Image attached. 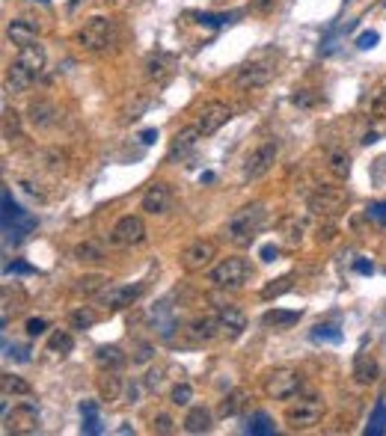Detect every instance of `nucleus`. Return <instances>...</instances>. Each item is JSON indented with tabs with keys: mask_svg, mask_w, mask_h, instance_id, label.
I'll return each mask as SVG.
<instances>
[{
	"mask_svg": "<svg viewBox=\"0 0 386 436\" xmlns=\"http://www.w3.org/2000/svg\"><path fill=\"white\" fill-rule=\"evenodd\" d=\"M247 401H250L247 389H232V392H226L223 401H220V406H217V416H220V418H235V416H241V413L247 410Z\"/></svg>",
	"mask_w": 386,
	"mask_h": 436,
	"instance_id": "nucleus-25",
	"label": "nucleus"
},
{
	"mask_svg": "<svg viewBox=\"0 0 386 436\" xmlns=\"http://www.w3.org/2000/svg\"><path fill=\"white\" fill-rule=\"evenodd\" d=\"M300 321V312H291V309H270L262 315V324L267 329H289Z\"/></svg>",
	"mask_w": 386,
	"mask_h": 436,
	"instance_id": "nucleus-29",
	"label": "nucleus"
},
{
	"mask_svg": "<svg viewBox=\"0 0 386 436\" xmlns=\"http://www.w3.org/2000/svg\"><path fill=\"white\" fill-rule=\"evenodd\" d=\"M368 113L375 116V119H386V86H383V90H378L375 95H371V101H368Z\"/></svg>",
	"mask_w": 386,
	"mask_h": 436,
	"instance_id": "nucleus-44",
	"label": "nucleus"
},
{
	"mask_svg": "<svg viewBox=\"0 0 386 436\" xmlns=\"http://www.w3.org/2000/svg\"><path fill=\"white\" fill-rule=\"evenodd\" d=\"M229 18H232V16H211V12H196V21L205 24V27H223V24H229Z\"/></svg>",
	"mask_w": 386,
	"mask_h": 436,
	"instance_id": "nucleus-51",
	"label": "nucleus"
},
{
	"mask_svg": "<svg viewBox=\"0 0 386 436\" xmlns=\"http://www.w3.org/2000/svg\"><path fill=\"white\" fill-rule=\"evenodd\" d=\"M312 341H330V344H339L342 341V329L336 324H318L312 327Z\"/></svg>",
	"mask_w": 386,
	"mask_h": 436,
	"instance_id": "nucleus-40",
	"label": "nucleus"
},
{
	"mask_svg": "<svg viewBox=\"0 0 386 436\" xmlns=\"http://www.w3.org/2000/svg\"><path fill=\"white\" fill-rule=\"evenodd\" d=\"M4 430L6 433H36L39 430V410L33 404H16L9 410L4 404Z\"/></svg>",
	"mask_w": 386,
	"mask_h": 436,
	"instance_id": "nucleus-12",
	"label": "nucleus"
},
{
	"mask_svg": "<svg viewBox=\"0 0 386 436\" xmlns=\"http://www.w3.org/2000/svg\"><path fill=\"white\" fill-rule=\"evenodd\" d=\"M366 214H368V220H371V223H378V226L386 229V202H371Z\"/></svg>",
	"mask_w": 386,
	"mask_h": 436,
	"instance_id": "nucleus-49",
	"label": "nucleus"
},
{
	"mask_svg": "<svg viewBox=\"0 0 386 436\" xmlns=\"http://www.w3.org/2000/svg\"><path fill=\"white\" fill-rule=\"evenodd\" d=\"M274 78H277V63L259 56V60H250V63H244L235 71V86H238V90H250L253 92V90L267 86Z\"/></svg>",
	"mask_w": 386,
	"mask_h": 436,
	"instance_id": "nucleus-8",
	"label": "nucleus"
},
{
	"mask_svg": "<svg viewBox=\"0 0 386 436\" xmlns=\"http://www.w3.org/2000/svg\"><path fill=\"white\" fill-rule=\"evenodd\" d=\"M152 430L155 433H176V421H173V416H167V413H158L152 418Z\"/></svg>",
	"mask_w": 386,
	"mask_h": 436,
	"instance_id": "nucleus-46",
	"label": "nucleus"
},
{
	"mask_svg": "<svg viewBox=\"0 0 386 436\" xmlns=\"http://www.w3.org/2000/svg\"><path fill=\"white\" fill-rule=\"evenodd\" d=\"M282 229H285V241L289 243H300V238H303V223L300 220H285Z\"/></svg>",
	"mask_w": 386,
	"mask_h": 436,
	"instance_id": "nucleus-47",
	"label": "nucleus"
},
{
	"mask_svg": "<svg viewBox=\"0 0 386 436\" xmlns=\"http://www.w3.org/2000/svg\"><path fill=\"white\" fill-rule=\"evenodd\" d=\"M155 356H158V351H155V344L152 341H137L134 344V356H131V362H152Z\"/></svg>",
	"mask_w": 386,
	"mask_h": 436,
	"instance_id": "nucleus-45",
	"label": "nucleus"
},
{
	"mask_svg": "<svg viewBox=\"0 0 386 436\" xmlns=\"http://www.w3.org/2000/svg\"><path fill=\"white\" fill-rule=\"evenodd\" d=\"M75 261H90V265H98V261H104V250H102V243H95V241H83L75 246Z\"/></svg>",
	"mask_w": 386,
	"mask_h": 436,
	"instance_id": "nucleus-35",
	"label": "nucleus"
},
{
	"mask_svg": "<svg viewBox=\"0 0 386 436\" xmlns=\"http://www.w3.org/2000/svg\"><path fill=\"white\" fill-rule=\"evenodd\" d=\"M214 258H217V243L208 238H199L181 250V267L188 273H203V270H211Z\"/></svg>",
	"mask_w": 386,
	"mask_h": 436,
	"instance_id": "nucleus-10",
	"label": "nucleus"
},
{
	"mask_svg": "<svg viewBox=\"0 0 386 436\" xmlns=\"http://www.w3.org/2000/svg\"><path fill=\"white\" fill-rule=\"evenodd\" d=\"M173 68H176V56H169V54H155L146 60V78L155 80V83H164L169 75H173Z\"/></svg>",
	"mask_w": 386,
	"mask_h": 436,
	"instance_id": "nucleus-27",
	"label": "nucleus"
},
{
	"mask_svg": "<svg viewBox=\"0 0 386 436\" xmlns=\"http://www.w3.org/2000/svg\"><path fill=\"white\" fill-rule=\"evenodd\" d=\"M229 119H232V107H229L226 101H205V104L196 110L193 125L199 128L203 137H211V134H217Z\"/></svg>",
	"mask_w": 386,
	"mask_h": 436,
	"instance_id": "nucleus-11",
	"label": "nucleus"
},
{
	"mask_svg": "<svg viewBox=\"0 0 386 436\" xmlns=\"http://www.w3.org/2000/svg\"><path fill=\"white\" fill-rule=\"evenodd\" d=\"M75 351V336H71L68 329H54L51 339H48V353L54 356H68Z\"/></svg>",
	"mask_w": 386,
	"mask_h": 436,
	"instance_id": "nucleus-31",
	"label": "nucleus"
},
{
	"mask_svg": "<svg viewBox=\"0 0 386 436\" xmlns=\"http://www.w3.org/2000/svg\"><path fill=\"white\" fill-rule=\"evenodd\" d=\"M378 377H380V365H378V359L371 353H360L354 359V380L360 386L378 383Z\"/></svg>",
	"mask_w": 386,
	"mask_h": 436,
	"instance_id": "nucleus-24",
	"label": "nucleus"
},
{
	"mask_svg": "<svg viewBox=\"0 0 386 436\" xmlns=\"http://www.w3.org/2000/svg\"><path fill=\"white\" fill-rule=\"evenodd\" d=\"M152 329L158 332L161 339H173V332L179 329L176 317H173V312H169L167 303H158V306L152 309Z\"/></svg>",
	"mask_w": 386,
	"mask_h": 436,
	"instance_id": "nucleus-28",
	"label": "nucleus"
},
{
	"mask_svg": "<svg viewBox=\"0 0 386 436\" xmlns=\"http://www.w3.org/2000/svg\"><path fill=\"white\" fill-rule=\"evenodd\" d=\"M75 39L87 54H104L116 45V21H110L104 16H95L80 27Z\"/></svg>",
	"mask_w": 386,
	"mask_h": 436,
	"instance_id": "nucleus-4",
	"label": "nucleus"
},
{
	"mask_svg": "<svg viewBox=\"0 0 386 436\" xmlns=\"http://www.w3.org/2000/svg\"><path fill=\"white\" fill-rule=\"evenodd\" d=\"M285 291H291V276H279V279H274L270 285H265V288H262V300L279 297V294H285Z\"/></svg>",
	"mask_w": 386,
	"mask_h": 436,
	"instance_id": "nucleus-42",
	"label": "nucleus"
},
{
	"mask_svg": "<svg viewBox=\"0 0 386 436\" xmlns=\"http://www.w3.org/2000/svg\"><path fill=\"white\" fill-rule=\"evenodd\" d=\"M327 169H330L339 181H345L351 176V155L342 152V149H333L330 155H327Z\"/></svg>",
	"mask_w": 386,
	"mask_h": 436,
	"instance_id": "nucleus-32",
	"label": "nucleus"
},
{
	"mask_svg": "<svg viewBox=\"0 0 386 436\" xmlns=\"http://www.w3.org/2000/svg\"><path fill=\"white\" fill-rule=\"evenodd\" d=\"M95 321H98V315L90 309V306H80V309H75L68 315V324H71V329H92L95 327Z\"/></svg>",
	"mask_w": 386,
	"mask_h": 436,
	"instance_id": "nucleus-37",
	"label": "nucleus"
},
{
	"mask_svg": "<svg viewBox=\"0 0 386 436\" xmlns=\"http://www.w3.org/2000/svg\"><path fill=\"white\" fill-rule=\"evenodd\" d=\"M6 273H27V276H33V273H36V267L24 265V261H12V265L6 267Z\"/></svg>",
	"mask_w": 386,
	"mask_h": 436,
	"instance_id": "nucleus-55",
	"label": "nucleus"
},
{
	"mask_svg": "<svg viewBox=\"0 0 386 436\" xmlns=\"http://www.w3.org/2000/svg\"><path fill=\"white\" fill-rule=\"evenodd\" d=\"M24 329H27V336H30V339H36V336H45L48 321H45V317H30V321L24 324Z\"/></svg>",
	"mask_w": 386,
	"mask_h": 436,
	"instance_id": "nucleus-50",
	"label": "nucleus"
},
{
	"mask_svg": "<svg viewBox=\"0 0 386 436\" xmlns=\"http://www.w3.org/2000/svg\"><path fill=\"white\" fill-rule=\"evenodd\" d=\"M267 223V208L265 202H250V205L238 208L223 226V238L232 246H250L255 241V235L265 229Z\"/></svg>",
	"mask_w": 386,
	"mask_h": 436,
	"instance_id": "nucleus-1",
	"label": "nucleus"
},
{
	"mask_svg": "<svg viewBox=\"0 0 386 436\" xmlns=\"http://www.w3.org/2000/svg\"><path fill=\"white\" fill-rule=\"evenodd\" d=\"M184 332H188V339L193 344H208V341H214L217 336H223L220 324H217V315H199V317H193Z\"/></svg>",
	"mask_w": 386,
	"mask_h": 436,
	"instance_id": "nucleus-17",
	"label": "nucleus"
},
{
	"mask_svg": "<svg viewBox=\"0 0 386 436\" xmlns=\"http://www.w3.org/2000/svg\"><path fill=\"white\" fill-rule=\"evenodd\" d=\"M327 416V401L324 395H297V401L291 398L289 406H285V425L291 430H312L315 425H321V418Z\"/></svg>",
	"mask_w": 386,
	"mask_h": 436,
	"instance_id": "nucleus-2",
	"label": "nucleus"
},
{
	"mask_svg": "<svg viewBox=\"0 0 386 436\" xmlns=\"http://www.w3.org/2000/svg\"><path fill=\"white\" fill-rule=\"evenodd\" d=\"M199 140H203V134H199V128L196 125H188V128H181L179 134L173 137V143H169V161H176V157H184V155H191Z\"/></svg>",
	"mask_w": 386,
	"mask_h": 436,
	"instance_id": "nucleus-20",
	"label": "nucleus"
},
{
	"mask_svg": "<svg viewBox=\"0 0 386 436\" xmlns=\"http://www.w3.org/2000/svg\"><path fill=\"white\" fill-rule=\"evenodd\" d=\"M140 140L146 143V145H152L155 140H158V131H155V128H146V131H143V134H140Z\"/></svg>",
	"mask_w": 386,
	"mask_h": 436,
	"instance_id": "nucleus-58",
	"label": "nucleus"
},
{
	"mask_svg": "<svg viewBox=\"0 0 386 436\" xmlns=\"http://www.w3.org/2000/svg\"><path fill=\"white\" fill-rule=\"evenodd\" d=\"M383 430H386V401H378L375 410H371V416H368L366 433H368V436H380Z\"/></svg>",
	"mask_w": 386,
	"mask_h": 436,
	"instance_id": "nucleus-38",
	"label": "nucleus"
},
{
	"mask_svg": "<svg viewBox=\"0 0 386 436\" xmlns=\"http://www.w3.org/2000/svg\"><path fill=\"white\" fill-rule=\"evenodd\" d=\"M146 294V282H134V285H110L102 297H98V303L102 306H107L110 312H122L128 306H134V303Z\"/></svg>",
	"mask_w": 386,
	"mask_h": 436,
	"instance_id": "nucleus-14",
	"label": "nucleus"
},
{
	"mask_svg": "<svg viewBox=\"0 0 386 436\" xmlns=\"http://www.w3.org/2000/svg\"><path fill=\"white\" fill-rule=\"evenodd\" d=\"M110 246H119V250H131L146 241V223H143L140 214H125L116 220V226L110 229Z\"/></svg>",
	"mask_w": 386,
	"mask_h": 436,
	"instance_id": "nucleus-9",
	"label": "nucleus"
},
{
	"mask_svg": "<svg viewBox=\"0 0 386 436\" xmlns=\"http://www.w3.org/2000/svg\"><path fill=\"white\" fill-rule=\"evenodd\" d=\"M211 425H214V416H211L208 406H188V416H184V421H181L184 433H193V436L208 433Z\"/></svg>",
	"mask_w": 386,
	"mask_h": 436,
	"instance_id": "nucleus-23",
	"label": "nucleus"
},
{
	"mask_svg": "<svg viewBox=\"0 0 386 436\" xmlns=\"http://www.w3.org/2000/svg\"><path fill=\"white\" fill-rule=\"evenodd\" d=\"M21 137V116L6 107L4 110V140H18Z\"/></svg>",
	"mask_w": 386,
	"mask_h": 436,
	"instance_id": "nucleus-39",
	"label": "nucleus"
},
{
	"mask_svg": "<svg viewBox=\"0 0 386 436\" xmlns=\"http://www.w3.org/2000/svg\"><path fill=\"white\" fill-rule=\"evenodd\" d=\"M173 202H176L173 187H169L167 181H152L146 187V193H143V199H140V208L146 214H152V217H164V214L173 211Z\"/></svg>",
	"mask_w": 386,
	"mask_h": 436,
	"instance_id": "nucleus-13",
	"label": "nucleus"
},
{
	"mask_svg": "<svg viewBox=\"0 0 386 436\" xmlns=\"http://www.w3.org/2000/svg\"><path fill=\"white\" fill-rule=\"evenodd\" d=\"M27 116H30V122L42 131H48L54 128L56 122H60V110H56L48 98H33L30 101V107H27Z\"/></svg>",
	"mask_w": 386,
	"mask_h": 436,
	"instance_id": "nucleus-19",
	"label": "nucleus"
},
{
	"mask_svg": "<svg viewBox=\"0 0 386 436\" xmlns=\"http://www.w3.org/2000/svg\"><path fill=\"white\" fill-rule=\"evenodd\" d=\"M36 80L30 78V75H27V71L16 63V60H12L9 63V68H6V86H9V90L12 92H27V90H30V86H33Z\"/></svg>",
	"mask_w": 386,
	"mask_h": 436,
	"instance_id": "nucleus-30",
	"label": "nucleus"
},
{
	"mask_svg": "<svg viewBox=\"0 0 386 436\" xmlns=\"http://www.w3.org/2000/svg\"><path fill=\"white\" fill-rule=\"evenodd\" d=\"M98 398H102L104 404H116L122 401V392H125V383L119 371H102V377H98Z\"/></svg>",
	"mask_w": 386,
	"mask_h": 436,
	"instance_id": "nucleus-22",
	"label": "nucleus"
},
{
	"mask_svg": "<svg viewBox=\"0 0 386 436\" xmlns=\"http://www.w3.org/2000/svg\"><path fill=\"white\" fill-rule=\"evenodd\" d=\"M262 389L270 401H291L303 392V374L291 365H279V368H270L262 377Z\"/></svg>",
	"mask_w": 386,
	"mask_h": 436,
	"instance_id": "nucleus-5",
	"label": "nucleus"
},
{
	"mask_svg": "<svg viewBox=\"0 0 386 436\" xmlns=\"http://www.w3.org/2000/svg\"><path fill=\"white\" fill-rule=\"evenodd\" d=\"M247 433H253V436H267V433H274V418H270L267 413H253L250 418H247Z\"/></svg>",
	"mask_w": 386,
	"mask_h": 436,
	"instance_id": "nucleus-36",
	"label": "nucleus"
},
{
	"mask_svg": "<svg viewBox=\"0 0 386 436\" xmlns=\"http://www.w3.org/2000/svg\"><path fill=\"white\" fill-rule=\"evenodd\" d=\"M164 380H167V365H152L149 371H146V389L149 392H158L161 386H164Z\"/></svg>",
	"mask_w": 386,
	"mask_h": 436,
	"instance_id": "nucleus-43",
	"label": "nucleus"
},
{
	"mask_svg": "<svg viewBox=\"0 0 386 436\" xmlns=\"http://www.w3.org/2000/svg\"><path fill=\"white\" fill-rule=\"evenodd\" d=\"M315 238H318V243H321V241H324V243H327V241H333V238H336V223H333V220H321L318 235H315Z\"/></svg>",
	"mask_w": 386,
	"mask_h": 436,
	"instance_id": "nucleus-53",
	"label": "nucleus"
},
{
	"mask_svg": "<svg viewBox=\"0 0 386 436\" xmlns=\"http://www.w3.org/2000/svg\"><path fill=\"white\" fill-rule=\"evenodd\" d=\"M39 33H42V27L36 21H30V18H12L9 27H6L9 42H12V45H18V48L33 45V42L39 39Z\"/></svg>",
	"mask_w": 386,
	"mask_h": 436,
	"instance_id": "nucleus-18",
	"label": "nucleus"
},
{
	"mask_svg": "<svg viewBox=\"0 0 386 436\" xmlns=\"http://www.w3.org/2000/svg\"><path fill=\"white\" fill-rule=\"evenodd\" d=\"M348 190H342V187H318L315 193L309 196V211L321 217V220H336L339 214H345L348 208Z\"/></svg>",
	"mask_w": 386,
	"mask_h": 436,
	"instance_id": "nucleus-7",
	"label": "nucleus"
},
{
	"mask_svg": "<svg viewBox=\"0 0 386 436\" xmlns=\"http://www.w3.org/2000/svg\"><path fill=\"white\" fill-rule=\"evenodd\" d=\"M95 365L102 371H122L128 365V353L116 344H102L95 351Z\"/></svg>",
	"mask_w": 386,
	"mask_h": 436,
	"instance_id": "nucleus-21",
	"label": "nucleus"
},
{
	"mask_svg": "<svg viewBox=\"0 0 386 436\" xmlns=\"http://www.w3.org/2000/svg\"><path fill=\"white\" fill-rule=\"evenodd\" d=\"M214 315H217V324H220V332L226 339H241L247 329V315L241 312L232 303H217L214 306Z\"/></svg>",
	"mask_w": 386,
	"mask_h": 436,
	"instance_id": "nucleus-15",
	"label": "nucleus"
},
{
	"mask_svg": "<svg viewBox=\"0 0 386 436\" xmlns=\"http://www.w3.org/2000/svg\"><path fill=\"white\" fill-rule=\"evenodd\" d=\"M80 418H83V433H102V416H98L95 401H80Z\"/></svg>",
	"mask_w": 386,
	"mask_h": 436,
	"instance_id": "nucleus-33",
	"label": "nucleus"
},
{
	"mask_svg": "<svg viewBox=\"0 0 386 436\" xmlns=\"http://www.w3.org/2000/svg\"><path fill=\"white\" fill-rule=\"evenodd\" d=\"M378 39H380V36H378L375 30H368V33H363L360 39H356V48H360V51H368V48L378 45Z\"/></svg>",
	"mask_w": 386,
	"mask_h": 436,
	"instance_id": "nucleus-54",
	"label": "nucleus"
},
{
	"mask_svg": "<svg viewBox=\"0 0 386 436\" xmlns=\"http://www.w3.org/2000/svg\"><path fill=\"white\" fill-rule=\"evenodd\" d=\"M0 389H4V398H9V395H33V386L27 383V380H21L18 374H4L0 377Z\"/></svg>",
	"mask_w": 386,
	"mask_h": 436,
	"instance_id": "nucleus-34",
	"label": "nucleus"
},
{
	"mask_svg": "<svg viewBox=\"0 0 386 436\" xmlns=\"http://www.w3.org/2000/svg\"><path fill=\"white\" fill-rule=\"evenodd\" d=\"M277 157H279V143H277V140L259 143V145H255V149L244 157V166H241V178H244V181H259V178H265L267 172L274 169Z\"/></svg>",
	"mask_w": 386,
	"mask_h": 436,
	"instance_id": "nucleus-6",
	"label": "nucleus"
},
{
	"mask_svg": "<svg viewBox=\"0 0 386 436\" xmlns=\"http://www.w3.org/2000/svg\"><path fill=\"white\" fill-rule=\"evenodd\" d=\"M354 270L363 273V276H371V273H375V265H371V261H366V258H360V261L354 265Z\"/></svg>",
	"mask_w": 386,
	"mask_h": 436,
	"instance_id": "nucleus-56",
	"label": "nucleus"
},
{
	"mask_svg": "<svg viewBox=\"0 0 386 436\" xmlns=\"http://www.w3.org/2000/svg\"><path fill=\"white\" fill-rule=\"evenodd\" d=\"M279 6V0H250V9L259 12V16H270Z\"/></svg>",
	"mask_w": 386,
	"mask_h": 436,
	"instance_id": "nucleus-52",
	"label": "nucleus"
},
{
	"mask_svg": "<svg viewBox=\"0 0 386 436\" xmlns=\"http://www.w3.org/2000/svg\"><path fill=\"white\" fill-rule=\"evenodd\" d=\"M16 63H18V66H21L33 80H39V78H42V71H45V66H48V54H45V48H42L39 42H33V45L18 48Z\"/></svg>",
	"mask_w": 386,
	"mask_h": 436,
	"instance_id": "nucleus-16",
	"label": "nucleus"
},
{
	"mask_svg": "<svg viewBox=\"0 0 386 436\" xmlns=\"http://www.w3.org/2000/svg\"><path fill=\"white\" fill-rule=\"evenodd\" d=\"M315 101H318V92H312V90H300V92L291 95V104H294V107H303V110L312 107Z\"/></svg>",
	"mask_w": 386,
	"mask_h": 436,
	"instance_id": "nucleus-48",
	"label": "nucleus"
},
{
	"mask_svg": "<svg viewBox=\"0 0 386 436\" xmlns=\"http://www.w3.org/2000/svg\"><path fill=\"white\" fill-rule=\"evenodd\" d=\"M193 401V386L191 383H176L169 389V404L173 406H191Z\"/></svg>",
	"mask_w": 386,
	"mask_h": 436,
	"instance_id": "nucleus-41",
	"label": "nucleus"
},
{
	"mask_svg": "<svg viewBox=\"0 0 386 436\" xmlns=\"http://www.w3.org/2000/svg\"><path fill=\"white\" fill-rule=\"evenodd\" d=\"M250 279H253V265L247 258H241V255L220 258L217 265H211V270H208V282L214 288H220V291H238V288H244Z\"/></svg>",
	"mask_w": 386,
	"mask_h": 436,
	"instance_id": "nucleus-3",
	"label": "nucleus"
},
{
	"mask_svg": "<svg viewBox=\"0 0 386 436\" xmlns=\"http://www.w3.org/2000/svg\"><path fill=\"white\" fill-rule=\"evenodd\" d=\"M277 255H279V250L274 243H265L262 246V261H277Z\"/></svg>",
	"mask_w": 386,
	"mask_h": 436,
	"instance_id": "nucleus-57",
	"label": "nucleus"
},
{
	"mask_svg": "<svg viewBox=\"0 0 386 436\" xmlns=\"http://www.w3.org/2000/svg\"><path fill=\"white\" fill-rule=\"evenodd\" d=\"M110 288V276L104 273H83L80 279H75V291L83 297H102Z\"/></svg>",
	"mask_w": 386,
	"mask_h": 436,
	"instance_id": "nucleus-26",
	"label": "nucleus"
}]
</instances>
